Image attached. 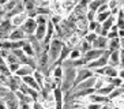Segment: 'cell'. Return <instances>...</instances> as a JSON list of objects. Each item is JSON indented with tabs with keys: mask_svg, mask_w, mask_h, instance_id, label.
Returning <instances> with one entry per match:
<instances>
[{
	"mask_svg": "<svg viewBox=\"0 0 124 109\" xmlns=\"http://www.w3.org/2000/svg\"><path fill=\"white\" fill-rule=\"evenodd\" d=\"M105 11H109V10H108V4H106V1H104V3L100 6V8L97 10V12H95V14H100V12H105Z\"/></svg>",
	"mask_w": 124,
	"mask_h": 109,
	"instance_id": "obj_29",
	"label": "cell"
},
{
	"mask_svg": "<svg viewBox=\"0 0 124 109\" xmlns=\"http://www.w3.org/2000/svg\"><path fill=\"white\" fill-rule=\"evenodd\" d=\"M124 40H120V38H113V40H108V45H106V51L109 52H116L123 49L124 45Z\"/></svg>",
	"mask_w": 124,
	"mask_h": 109,
	"instance_id": "obj_10",
	"label": "cell"
},
{
	"mask_svg": "<svg viewBox=\"0 0 124 109\" xmlns=\"http://www.w3.org/2000/svg\"><path fill=\"white\" fill-rule=\"evenodd\" d=\"M60 4H62V11H64L66 14H71L72 12V10L75 7H77L78 1H75V0H71V1H68V0H66V1H60Z\"/></svg>",
	"mask_w": 124,
	"mask_h": 109,
	"instance_id": "obj_15",
	"label": "cell"
},
{
	"mask_svg": "<svg viewBox=\"0 0 124 109\" xmlns=\"http://www.w3.org/2000/svg\"><path fill=\"white\" fill-rule=\"evenodd\" d=\"M0 101L6 105V108H7V109H18L19 108V101L16 100L15 94H14V93H11V91H8L7 94L4 95Z\"/></svg>",
	"mask_w": 124,
	"mask_h": 109,
	"instance_id": "obj_5",
	"label": "cell"
},
{
	"mask_svg": "<svg viewBox=\"0 0 124 109\" xmlns=\"http://www.w3.org/2000/svg\"><path fill=\"white\" fill-rule=\"evenodd\" d=\"M45 31H46V26H37L36 27V31H34L33 37L36 38L37 41H42L45 37Z\"/></svg>",
	"mask_w": 124,
	"mask_h": 109,
	"instance_id": "obj_17",
	"label": "cell"
},
{
	"mask_svg": "<svg viewBox=\"0 0 124 109\" xmlns=\"http://www.w3.org/2000/svg\"><path fill=\"white\" fill-rule=\"evenodd\" d=\"M26 19H27L26 12H22V14H18V15H15V16H12V18L10 19V22H11L12 27H21Z\"/></svg>",
	"mask_w": 124,
	"mask_h": 109,
	"instance_id": "obj_13",
	"label": "cell"
},
{
	"mask_svg": "<svg viewBox=\"0 0 124 109\" xmlns=\"http://www.w3.org/2000/svg\"><path fill=\"white\" fill-rule=\"evenodd\" d=\"M14 30L10 19H6L4 18L3 21H0V41H4V40H8L10 37V33Z\"/></svg>",
	"mask_w": 124,
	"mask_h": 109,
	"instance_id": "obj_4",
	"label": "cell"
},
{
	"mask_svg": "<svg viewBox=\"0 0 124 109\" xmlns=\"http://www.w3.org/2000/svg\"><path fill=\"white\" fill-rule=\"evenodd\" d=\"M82 57V53L79 52V49L74 48L70 51V54H68V60H78V59Z\"/></svg>",
	"mask_w": 124,
	"mask_h": 109,
	"instance_id": "obj_26",
	"label": "cell"
},
{
	"mask_svg": "<svg viewBox=\"0 0 124 109\" xmlns=\"http://www.w3.org/2000/svg\"><path fill=\"white\" fill-rule=\"evenodd\" d=\"M0 109H7V108H6V105H4L1 101H0Z\"/></svg>",
	"mask_w": 124,
	"mask_h": 109,
	"instance_id": "obj_32",
	"label": "cell"
},
{
	"mask_svg": "<svg viewBox=\"0 0 124 109\" xmlns=\"http://www.w3.org/2000/svg\"><path fill=\"white\" fill-rule=\"evenodd\" d=\"M104 53V51H97V49H90V51H87L85 54H82V60H83L85 65L87 64V63L90 62H94V60H97V59L101 56V54Z\"/></svg>",
	"mask_w": 124,
	"mask_h": 109,
	"instance_id": "obj_8",
	"label": "cell"
},
{
	"mask_svg": "<svg viewBox=\"0 0 124 109\" xmlns=\"http://www.w3.org/2000/svg\"><path fill=\"white\" fill-rule=\"evenodd\" d=\"M27 37L26 34L22 31L21 27H14L11 33H10V37H8V41H12V42H16V41H25Z\"/></svg>",
	"mask_w": 124,
	"mask_h": 109,
	"instance_id": "obj_9",
	"label": "cell"
},
{
	"mask_svg": "<svg viewBox=\"0 0 124 109\" xmlns=\"http://www.w3.org/2000/svg\"><path fill=\"white\" fill-rule=\"evenodd\" d=\"M86 109H101V105H98V104H91V102H89L87 105L85 106Z\"/></svg>",
	"mask_w": 124,
	"mask_h": 109,
	"instance_id": "obj_30",
	"label": "cell"
},
{
	"mask_svg": "<svg viewBox=\"0 0 124 109\" xmlns=\"http://www.w3.org/2000/svg\"><path fill=\"white\" fill-rule=\"evenodd\" d=\"M123 94H124V87H116V89H113V91L108 95V100H109V102H110V101H113V100H116V98H119V97H123Z\"/></svg>",
	"mask_w": 124,
	"mask_h": 109,
	"instance_id": "obj_20",
	"label": "cell"
},
{
	"mask_svg": "<svg viewBox=\"0 0 124 109\" xmlns=\"http://www.w3.org/2000/svg\"><path fill=\"white\" fill-rule=\"evenodd\" d=\"M18 109H31V104H26V102H21Z\"/></svg>",
	"mask_w": 124,
	"mask_h": 109,
	"instance_id": "obj_31",
	"label": "cell"
},
{
	"mask_svg": "<svg viewBox=\"0 0 124 109\" xmlns=\"http://www.w3.org/2000/svg\"><path fill=\"white\" fill-rule=\"evenodd\" d=\"M87 101L91 102V104H98V105H106V104H109V100L108 97H102V95H98V94H91L87 97Z\"/></svg>",
	"mask_w": 124,
	"mask_h": 109,
	"instance_id": "obj_12",
	"label": "cell"
},
{
	"mask_svg": "<svg viewBox=\"0 0 124 109\" xmlns=\"http://www.w3.org/2000/svg\"><path fill=\"white\" fill-rule=\"evenodd\" d=\"M4 3H6V0H0V7H3Z\"/></svg>",
	"mask_w": 124,
	"mask_h": 109,
	"instance_id": "obj_33",
	"label": "cell"
},
{
	"mask_svg": "<svg viewBox=\"0 0 124 109\" xmlns=\"http://www.w3.org/2000/svg\"><path fill=\"white\" fill-rule=\"evenodd\" d=\"M22 52L27 56V57H34V52H33V49H31V47H30V44L27 42V40L25 41V45L22 47Z\"/></svg>",
	"mask_w": 124,
	"mask_h": 109,
	"instance_id": "obj_24",
	"label": "cell"
},
{
	"mask_svg": "<svg viewBox=\"0 0 124 109\" xmlns=\"http://www.w3.org/2000/svg\"><path fill=\"white\" fill-rule=\"evenodd\" d=\"M34 70L33 67H30V65H21L19 67V70L16 71V72L14 74V75H16L18 78H23V76H29V75H33L34 72Z\"/></svg>",
	"mask_w": 124,
	"mask_h": 109,
	"instance_id": "obj_14",
	"label": "cell"
},
{
	"mask_svg": "<svg viewBox=\"0 0 124 109\" xmlns=\"http://www.w3.org/2000/svg\"><path fill=\"white\" fill-rule=\"evenodd\" d=\"M117 31H119V29L116 27V25H113L112 26V29L108 31V36H106V38L108 40H113V38H119L117 37Z\"/></svg>",
	"mask_w": 124,
	"mask_h": 109,
	"instance_id": "obj_27",
	"label": "cell"
},
{
	"mask_svg": "<svg viewBox=\"0 0 124 109\" xmlns=\"http://www.w3.org/2000/svg\"><path fill=\"white\" fill-rule=\"evenodd\" d=\"M31 109H45V106L42 105V102L34 101V102H31Z\"/></svg>",
	"mask_w": 124,
	"mask_h": 109,
	"instance_id": "obj_28",
	"label": "cell"
},
{
	"mask_svg": "<svg viewBox=\"0 0 124 109\" xmlns=\"http://www.w3.org/2000/svg\"><path fill=\"white\" fill-rule=\"evenodd\" d=\"M64 45L62 40H59L57 37H53L48 45V60H49V65L56 64L59 56H60V52H62V48Z\"/></svg>",
	"mask_w": 124,
	"mask_h": 109,
	"instance_id": "obj_1",
	"label": "cell"
},
{
	"mask_svg": "<svg viewBox=\"0 0 124 109\" xmlns=\"http://www.w3.org/2000/svg\"><path fill=\"white\" fill-rule=\"evenodd\" d=\"M115 21H116V18L110 15V16H109L108 19H106L105 22H102V23H101V27H102L104 30H105V31H109V30L112 29V26L115 25Z\"/></svg>",
	"mask_w": 124,
	"mask_h": 109,
	"instance_id": "obj_21",
	"label": "cell"
},
{
	"mask_svg": "<svg viewBox=\"0 0 124 109\" xmlns=\"http://www.w3.org/2000/svg\"><path fill=\"white\" fill-rule=\"evenodd\" d=\"M113 89H115V87H113L112 85H104L101 89H98V90L95 91V94L102 95V97H108V95L113 91Z\"/></svg>",
	"mask_w": 124,
	"mask_h": 109,
	"instance_id": "obj_18",
	"label": "cell"
},
{
	"mask_svg": "<svg viewBox=\"0 0 124 109\" xmlns=\"http://www.w3.org/2000/svg\"><path fill=\"white\" fill-rule=\"evenodd\" d=\"M104 3L102 0H93V1H89L87 3V10L93 11V12H97V10L100 8V6Z\"/></svg>",
	"mask_w": 124,
	"mask_h": 109,
	"instance_id": "obj_23",
	"label": "cell"
},
{
	"mask_svg": "<svg viewBox=\"0 0 124 109\" xmlns=\"http://www.w3.org/2000/svg\"><path fill=\"white\" fill-rule=\"evenodd\" d=\"M34 78V80H36V83L38 85V87H40V90L42 89V86H44V79H45V76L44 74H41L40 71H37V70H34V72L33 75H31Z\"/></svg>",
	"mask_w": 124,
	"mask_h": 109,
	"instance_id": "obj_19",
	"label": "cell"
},
{
	"mask_svg": "<svg viewBox=\"0 0 124 109\" xmlns=\"http://www.w3.org/2000/svg\"><path fill=\"white\" fill-rule=\"evenodd\" d=\"M109 54H110L109 51H104V53H102L101 56L97 59V60L87 63V64L85 65V68H87V70H90V71H93V70L102 68V67L108 65V59H109Z\"/></svg>",
	"mask_w": 124,
	"mask_h": 109,
	"instance_id": "obj_3",
	"label": "cell"
},
{
	"mask_svg": "<svg viewBox=\"0 0 124 109\" xmlns=\"http://www.w3.org/2000/svg\"><path fill=\"white\" fill-rule=\"evenodd\" d=\"M36 27H37V23H36V21L31 19V18H27L23 22V25L21 26V29H22V31L26 34V37L33 36L34 31H36Z\"/></svg>",
	"mask_w": 124,
	"mask_h": 109,
	"instance_id": "obj_7",
	"label": "cell"
},
{
	"mask_svg": "<svg viewBox=\"0 0 124 109\" xmlns=\"http://www.w3.org/2000/svg\"><path fill=\"white\" fill-rule=\"evenodd\" d=\"M36 7H37L36 1H31V0H26V1H23V8H25V12H30V11H33Z\"/></svg>",
	"mask_w": 124,
	"mask_h": 109,
	"instance_id": "obj_25",
	"label": "cell"
},
{
	"mask_svg": "<svg viewBox=\"0 0 124 109\" xmlns=\"http://www.w3.org/2000/svg\"><path fill=\"white\" fill-rule=\"evenodd\" d=\"M75 74H77V68H72V67H63L62 85H60V89H62L63 93L71 91V89H72V86H74V80H75Z\"/></svg>",
	"mask_w": 124,
	"mask_h": 109,
	"instance_id": "obj_2",
	"label": "cell"
},
{
	"mask_svg": "<svg viewBox=\"0 0 124 109\" xmlns=\"http://www.w3.org/2000/svg\"><path fill=\"white\" fill-rule=\"evenodd\" d=\"M110 16V11H105V12H100V14H95V18L94 21L98 23V25H101L102 22H105L106 19Z\"/></svg>",
	"mask_w": 124,
	"mask_h": 109,
	"instance_id": "obj_22",
	"label": "cell"
},
{
	"mask_svg": "<svg viewBox=\"0 0 124 109\" xmlns=\"http://www.w3.org/2000/svg\"><path fill=\"white\" fill-rule=\"evenodd\" d=\"M93 75H94V74H93V71H90V70H87V68H85V67H83V68L77 70V74H75V80H74V86H77L78 83H80V82H83V80L91 78Z\"/></svg>",
	"mask_w": 124,
	"mask_h": 109,
	"instance_id": "obj_6",
	"label": "cell"
},
{
	"mask_svg": "<svg viewBox=\"0 0 124 109\" xmlns=\"http://www.w3.org/2000/svg\"><path fill=\"white\" fill-rule=\"evenodd\" d=\"M22 79V83L25 85V86L30 87V89H33V90H37V91H40V87H38V85L36 83V80H34V78L31 75L29 76H23V78H21Z\"/></svg>",
	"mask_w": 124,
	"mask_h": 109,
	"instance_id": "obj_16",
	"label": "cell"
},
{
	"mask_svg": "<svg viewBox=\"0 0 124 109\" xmlns=\"http://www.w3.org/2000/svg\"><path fill=\"white\" fill-rule=\"evenodd\" d=\"M106 45H108V38H106V37H97V38L91 42V49L106 51Z\"/></svg>",
	"mask_w": 124,
	"mask_h": 109,
	"instance_id": "obj_11",
	"label": "cell"
}]
</instances>
